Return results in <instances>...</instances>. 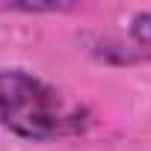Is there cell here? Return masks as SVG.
I'll use <instances>...</instances> for the list:
<instances>
[{"mask_svg":"<svg viewBox=\"0 0 151 151\" xmlns=\"http://www.w3.org/2000/svg\"><path fill=\"white\" fill-rule=\"evenodd\" d=\"M0 124L30 142H56L80 133L86 113L36 74L0 68Z\"/></svg>","mask_w":151,"mask_h":151,"instance_id":"obj_1","label":"cell"},{"mask_svg":"<svg viewBox=\"0 0 151 151\" xmlns=\"http://www.w3.org/2000/svg\"><path fill=\"white\" fill-rule=\"evenodd\" d=\"M98 59L104 62H113V65H133V62H145L148 53L145 50H136V47H124V42L119 39H101L98 47H92Z\"/></svg>","mask_w":151,"mask_h":151,"instance_id":"obj_2","label":"cell"},{"mask_svg":"<svg viewBox=\"0 0 151 151\" xmlns=\"http://www.w3.org/2000/svg\"><path fill=\"white\" fill-rule=\"evenodd\" d=\"M130 42H133L139 50L148 53V47H151V15H148V12H139V15L133 18V24H130Z\"/></svg>","mask_w":151,"mask_h":151,"instance_id":"obj_3","label":"cell"},{"mask_svg":"<svg viewBox=\"0 0 151 151\" xmlns=\"http://www.w3.org/2000/svg\"><path fill=\"white\" fill-rule=\"evenodd\" d=\"M0 9L36 15V12H68V9H74V3H56V0H50V3H0Z\"/></svg>","mask_w":151,"mask_h":151,"instance_id":"obj_4","label":"cell"}]
</instances>
